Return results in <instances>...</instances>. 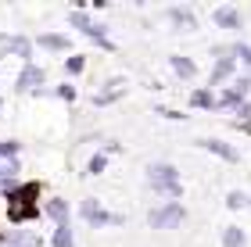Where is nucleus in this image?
Returning a JSON list of instances; mask_svg holds the SVG:
<instances>
[{
    "label": "nucleus",
    "instance_id": "20",
    "mask_svg": "<svg viewBox=\"0 0 251 247\" xmlns=\"http://www.w3.org/2000/svg\"><path fill=\"white\" fill-rule=\"evenodd\" d=\"M190 104H194V108H212L215 100H212V93H208V90H198V93L190 97Z\"/></svg>",
    "mask_w": 251,
    "mask_h": 247
},
{
    "label": "nucleus",
    "instance_id": "15",
    "mask_svg": "<svg viewBox=\"0 0 251 247\" xmlns=\"http://www.w3.org/2000/svg\"><path fill=\"white\" fill-rule=\"evenodd\" d=\"M233 65H237L233 58H223L219 65H215V68H212V86H215V83H223V79H226V75H230V72H233Z\"/></svg>",
    "mask_w": 251,
    "mask_h": 247
},
{
    "label": "nucleus",
    "instance_id": "22",
    "mask_svg": "<svg viewBox=\"0 0 251 247\" xmlns=\"http://www.w3.org/2000/svg\"><path fill=\"white\" fill-rule=\"evenodd\" d=\"M11 172H18V161L15 158H0V179H7Z\"/></svg>",
    "mask_w": 251,
    "mask_h": 247
},
{
    "label": "nucleus",
    "instance_id": "26",
    "mask_svg": "<svg viewBox=\"0 0 251 247\" xmlns=\"http://www.w3.org/2000/svg\"><path fill=\"white\" fill-rule=\"evenodd\" d=\"M237 58H241L248 68H251V47H248V43H241V47H237Z\"/></svg>",
    "mask_w": 251,
    "mask_h": 247
},
{
    "label": "nucleus",
    "instance_id": "19",
    "mask_svg": "<svg viewBox=\"0 0 251 247\" xmlns=\"http://www.w3.org/2000/svg\"><path fill=\"white\" fill-rule=\"evenodd\" d=\"M54 247H72V229H68V226L54 229Z\"/></svg>",
    "mask_w": 251,
    "mask_h": 247
},
{
    "label": "nucleus",
    "instance_id": "28",
    "mask_svg": "<svg viewBox=\"0 0 251 247\" xmlns=\"http://www.w3.org/2000/svg\"><path fill=\"white\" fill-rule=\"evenodd\" d=\"M158 115H165V118H183L179 111H173V108H158Z\"/></svg>",
    "mask_w": 251,
    "mask_h": 247
},
{
    "label": "nucleus",
    "instance_id": "11",
    "mask_svg": "<svg viewBox=\"0 0 251 247\" xmlns=\"http://www.w3.org/2000/svg\"><path fill=\"white\" fill-rule=\"evenodd\" d=\"M47 215L58 222V226H68V204H65V201H58V197L47 201Z\"/></svg>",
    "mask_w": 251,
    "mask_h": 247
},
{
    "label": "nucleus",
    "instance_id": "10",
    "mask_svg": "<svg viewBox=\"0 0 251 247\" xmlns=\"http://www.w3.org/2000/svg\"><path fill=\"white\" fill-rule=\"evenodd\" d=\"M204 151H212V154H219L223 161H237V151L230 147V143H223V140H198Z\"/></svg>",
    "mask_w": 251,
    "mask_h": 247
},
{
    "label": "nucleus",
    "instance_id": "14",
    "mask_svg": "<svg viewBox=\"0 0 251 247\" xmlns=\"http://www.w3.org/2000/svg\"><path fill=\"white\" fill-rule=\"evenodd\" d=\"M244 244V229L241 226H226L223 229V247H241Z\"/></svg>",
    "mask_w": 251,
    "mask_h": 247
},
{
    "label": "nucleus",
    "instance_id": "3",
    "mask_svg": "<svg viewBox=\"0 0 251 247\" xmlns=\"http://www.w3.org/2000/svg\"><path fill=\"white\" fill-rule=\"evenodd\" d=\"M68 22H72L75 29H83L90 40H97V43H100L104 50H115V43H111V40L104 36V25H94V22H90V18L83 15V11H72V15H68Z\"/></svg>",
    "mask_w": 251,
    "mask_h": 247
},
{
    "label": "nucleus",
    "instance_id": "27",
    "mask_svg": "<svg viewBox=\"0 0 251 247\" xmlns=\"http://www.w3.org/2000/svg\"><path fill=\"white\" fill-rule=\"evenodd\" d=\"M58 97H61V100H75V86H68V83L58 86Z\"/></svg>",
    "mask_w": 251,
    "mask_h": 247
},
{
    "label": "nucleus",
    "instance_id": "12",
    "mask_svg": "<svg viewBox=\"0 0 251 247\" xmlns=\"http://www.w3.org/2000/svg\"><path fill=\"white\" fill-rule=\"evenodd\" d=\"M169 18H173L176 25H183V29H198V18H194L187 7H169Z\"/></svg>",
    "mask_w": 251,
    "mask_h": 247
},
{
    "label": "nucleus",
    "instance_id": "1",
    "mask_svg": "<svg viewBox=\"0 0 251 247\" xmlns=\"http://www.w3.org/2000/svg\"><path fill=\"white\" fill-rule=\"evenodd\" d=\"M147 183H151L158 194H169V197H179V194H183V186H179V172H176L173 165H165V161L147 168Z\"/></svg>",
    "mask_w": 251,
    "mask_h": 247
},
{
    "label": "nucleus",
    "instance_id": "8",
    "mask_svg": "<svg viewBox=\"0 0 251 247\" xmlns=\"http://www.w3.org/2000/svg\"><path fill=\"white\" fill-rule=\"evenodd\" d=\"M248 79H237L230 90H226V93L219 97V104H226V108H233V104H244V97H248Z\"/></svg>",
    "mask_w": 251,
    "mask_h": 247
},
{
    "label": "nucleus",
    "instance_id": "21",
    "mask_svg": "<svg viewBox=\"0 0 251 247\" xmlns=\"http://www.w3.org/2000/svg\"><path fill=\"white\" fill-rule=\"evenodd\" d=\"M241 204H251V197H244L241 190H233V194L226 197V208H241Z\"/></svg>",
    "mask_w": 251,
    "mask_h": 247
},
{
    "label": "nucleus",
    "instance_id": "9",
    "mask_svg": "<svg viewBox=\"0 0 251 247\" xmlns=\"http://www.w3.org/2000/svg\"><path fill=\"white\" fill-rule=\"evenodd\" d=\"M36 215H40V208L32 201H11V222H29Z\"/></svg>",
    "mask_w": 251,
    "mask_h": 247
},
{
    "label": "nucleus",
    "instance_id": "25",
    "mask_svg": "<svg viewBox=\"0 0 251 247\" xmlns=\"http://www.w3.org/2000/svg\"><path fill=\"white\" fill-rule=\"evenodd\" d=\"M90 176H97V172H104V154H94V158H90V168H86Z\"/></svg>",
    "mask_w": 251,
    "mask_h": 247
},
{
    "label": "nucleus",
    "instance_id": "17",
    "mask_svg": "<svg viewBox=\"0 0 251 247\" xmlns=\"http://www.w3.org/2000/svg\"><path fill=\"white\" fill-rule=\"evenodd\" d=\"M173 68H176V75L190 79V75H194V61H190V58H173Z\"/></svg>",
    "mask_w": 251,
    "mask_h": 247
},
{
    "label": "nucleus",
    "instance_id": "23",
    "mask_svg": "<svg viewBox=\"0 0 251 247\" xmlns=\"http://www.w3.org/2000/svg\"><path fill=\"white\" fill-rule=\"evenodd\" d=\"M18 154V143L15 140H0V158H15Z\"/></svg>",
    "mask_w": 251,
    "mask_h": 247
},
{
    "label": "nucleus",
    "instance_id": "5",
    "mask_svg": "<svg viewBox=\"0 0 251 247\" xmlns=\"http://www.w3.org/2000/svg\"><path fill=\"white\" fill-rule=\"evenodd\" d=\"M212 22H215V25H223V29H241V11L230 7V4H223V7L212 11Z\"/></svg>",
    "mask_w": 251,
    "mask_h": 247
},
{
    "label": "nucleus",
    "instance_id": "13",
    "mask_svg": "<svg viewBox=\"0 0 251 247\" xmlns=\"http://www.w3.org/2000/svg\"><path fill=\"white\" fill-rule=\"evenodd\" d=\"M0 47L15 50L18 58H29V40H22V36H4V40H0Z\"/></svg>",
    "mask_w": 251,
    "mask_h": 247
},
{
    "label": "nucleus",
    "instance_id": "2",
    "mask_svg": "<svg viewBox=\"0 0 251 247\" xmlns=\"http://www.w3.org/2000/svg\"><path fill=\"white\" fill-rule=\"evenodd\" d=\"M147 222H151V229H173V226L183 222V204H179V201H169V204L154 208L151 215H147Z\"/></svg>",
    "mask_w": 251,
    "mask_h": 247
},
{
    "label": "nucleus",
    "instance_id": "4",
    "mask_svg": "<svg viewBox=\"0 0 251 247\" xmlns=\"http://www.w3.org/2000/svg\"><path fill=\"white\" fill-rule=\"evenodd\" d=\"M83 219L90 222V226H115V222H119L115 215H108L97 201H83Z\"/></svg>",
    "mask_w": 251,
    "mask_h": 247
},
{
    "label": "nucleus",
    "instance_id": "6",
    "mask_svg": "<svg viewBox=\"0 0 251 247\" xmlns=\"http://www.w3.org/2000/svg\"><path fill=\"white\" fill-rule=\"evenodd\" d=\"M36 86H43V68H36V65H25V68H22V75H18V90H22V93H29V90H36Z\"/></svg>",
    "mask_w": 251,
    "mask_h": 247
},
{
    "label": "nucleus",
    "instance_id": "18",
    "mask_svg": "<svg viewBox=\"0 0 251 247\" xmlns=\"http://www.w3.org/2000/svg\"><path fill=\"white\" fill-rule=\"evenodd\" d=\"M7 247H40V237H32V233H18L15 240H7Z\"/></svg>",
    "mask_w": 251,
    "mask_h": 247
},
{
    "label": "nucleus",
    "instance_id": "24",
    "mask_svg": "<svg viewBox=\"0 0 251 247\" xmlns=\"http://www.w3.org/2000/svg\"><path fill=\"white\" fill-rule=\"evenodd\" d=\"M83 65H86V58H68V61H65V72L75 75V72H83Z\"/></svg>",
    "mask_w": 251,
    "mask_h": 247
},
{
    "label": "nucleus",
    "instance_id": "16",
    "mask_svg": "<svg viewBox=\"0 0 251 247\" xmlns=\"http://www.w3.org/2000/svg\"><path fill=\"white\" fill-rule=\"evenodd\" d=\"M40 47H50V50H65L68 47V40L58 36V32H47V36H40Z\"/></svg>",
    "mask_w": 251,
    "mask_h": 247
},
{
    "label": "nucleus",
    "instance_id": "7",
    "mask_svg": "<svg viewBox=\"0 0 251 247\" xmlns=\"http://www.w3.org/2000/svg\"><path fill=\"white\" fill-rule=\"evenodd\" d=\"M122 93H126V79H111V83L94 97V104H97V108H104V104H111V100H119Z\"/></svg>",
    "mask_w": 251,
    "mask_h": 247
}]
</instances>
